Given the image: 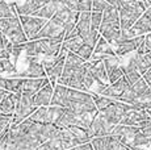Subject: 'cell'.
<instances>
[{
	"label": "cell",
	"mask_w": 151,
	"mask_h": 150,
	"mask_svg": "<svg viewBox=\"0 0 151 150\" xmlns=\"http://www.w3.org/2000/svg\"><path fill=\"white\" fill-rule=\"evenodd\" d=\"M60 4H62V3H60L59 0H51V1L46 3V4L40 8L38 11H36L32 16L42 17V19H51V17L57 13V11L59 9Z\"/></svg>",
	"instance_id": "16"
},
{
	"label": "cell",
	"mask_w": 151,
	"mask_h": 150,
	"mask_svg": "<svg viewBox=\"0 0 151 150\" xmlns=\"http://www.w3.org/2000/svg\"><path fill=\"white\" fill-rule=\"evenodd\" d=\"M22 50H25V44H13L9 53V61L14 66L17 65V61H19V57Z\"/></svg>",
	"instance_id": "30"
},
{
	"label": "cell",
	"mask_w": 151,
	"mask_h": 150,
	"mask_svg": "<svg viewBox=\"0 0 151 150\" xmlns=\"http://www.w3.org/2000/svg\"><path fill=\"white\" fill-rule=\"evenodd\" d=\"M114 126L116 125H113L112 123H109V121L101 115V112H97V115L95 116V119L92 120L91 126H89V129H88V134H89V137H91V140L95 137L109 136L112 133Z\"/></svg>",
	"instance_id": "7"
},
{
	"label": "cell",
	"mask_w": 151,
	"mask_h": 150,
	"mask_svg": "<svg viewBox=\"0 0 151 150\" xmlns=\"http://www.w3.org/2000/svg\"><path fill=\"white\" fill-rule=\"evenodd\" d=\"M14 78H45L46 75V70L45 66L40 62H29V65L25 67L24 71H20V73H14Z\"/></svg>",
	"instance_id": "11"
},
{
	"label": "cell",
	"mask_w": 151,
	"mask_h": 150,
	"mask_svg": "<svg viewBox=\"0 0 151 150\" xmlns=\"http://www.w3.org/2000/svg\"><path fill=\"white\" fill-rule=\"evenodd\" d=\"M53 94H54V88H53V86H51V83H47L46 86H43L41 90L34 95V104H36V107L50 105Z\"/></svg>",
	"instance_id": "15"
},
{
	"label": "cell",
	"mask_w": 151,
	"mask_h": 150,
	"mask_svg": "<svg viewBox=\"0 0 151 150\" xmlns=\"http://www.w3.org/2000/svg\"><path fill=\"white\" fill-rule=\"evenodd\" d=\"M41 42L42 54L49 57H55L60 51L65 38H37Z\"/></svg>",
	"instance_id": "12"
},
{
	"label": "cell",
	"mask_w": 151,
	"mask_h": 150,
	"mask_svg": "<svg viewBox=\"0 0 151 150\" xmlns=\"http://www.w3.org/2000/svg\"><path fill=\"white\" fill-rule=\"evenodd\" d=\"M0 32L11 40L13 44H27L28 37L22 29L19 16L0 17Z\"/></svg>",
	"instance_id": "2"
},
{
	"label": "cell",
	"mask_w": 151,
	"mask_h": 150,
	"mask_svg": "<svg viewBox=\"0 0 151 150\" xmlns=\"http://www.w3.org/2000/svg\"><path fill=\"white\" fill-rule=\"evenodd\" d=\"M132 145L138 146V148H142V149H146L147 146L150 145V138L147 137L142 131H139L138 133L134 136V138H133Z\"/></svg>",
	"instance_id": "28"
},
{
	"label": "cell",
	"mask_w": 151,
	"mask_h": 150,
	"mask_svg": "<svg viewBox=\"0 0 151 150\" xmlns=\"http://www.w3.org/2000/svg\"><path fill=\"white\" fill-rule=\"evenodd\" d=\"M109 5L110 4H109L108 0H93V3H92V11H96V12H104Z\"/></svg>",
	"instance_id": "33"
},
{
	"label": "cell",
	"mask_w": 151,
	"mask_h": 150,
	"mask_svg": "<svg viewBox=\"0 0 151 150\" xmlns=\"http://www.w3.org/2000/svg\"><path fill=\"white\" fill-rule=\"evenodd\" d=\"M29 117H30L34 123H53L50 111H49V108H46V107H37V109Z\"/></svg>",
	"instance_id": "21"
},
{
	"label": "cell",
	"mask_w": 151,
	"mask_h": 150,
	"mask_svg": "<svg viewBox=\"0 0 151 150\" xmlns=\"http://www.w3.org/2000/svg\"><path fill=\"white\" fill-rule=\"evenodd\" d=\"M66 108H70L78 115L87 112H97V107L93 99V94H88L86 91H78L68 88L67 97L65 103Z\"/></svg>",
	"instance_id": "1"
},
{
	"label": "cell",
	"mask_w": 151,
	"mask_h": 150,
	"mask_svg": "<svg viewBox=\"0 0 151 150\" xmlns=\"http://www.w3.org/2000/svg\"><path fill=\"white\" fill-rule=\"evenodd\" d=\"M17 102L14 97V92H7L4 97H3L1 103H0V113H7V115H14L16 112Z\"/></svg>",
	"instance_id": "18"
},
{
	"label": "cell",
	"mask_w": 151,
	"mask_h": 150,
	"mask_svg": "<svg viewBox=\"0 0 151 150\" xmlns=\"http://www.w3.org/2000/svg\"><path fill=\"white\" fill-rule=\"evenodd\" d=\"M142 78H143V79L146 80V83L149 84V87L151 88V69H149V70H147L146 73L142 75Z\"/></svg>",
	"instance_id": "38"
},
{
	"label": "cell",
	"mask_w": 151,
	"mask_h": 150,
	"mask_svg": "<svg viewBox=\"0 0 151 150\" xmlns=\"http://www.w3.org/2000/svg\"><path fill=\"white\" fill-rule=\"evenodd\" d=\"M84 44L83 42V38L80 36H76V37H72V38H67L63 41V48L67 49L68 51H72V53H78L79 49L82 48V45Z\"/></svg>",
	"instance_id": "22"
},
{
	"label": "cell",
	"mask_w": 151,
	"mask_h": 150,
	"mask_svg": "<svg viewBox=\"0 0 151 150\" xmlns=\"http://www.w3.org/2000/svg\"><path fill=\"white\" fill-rule=\"evenodd\" d=\"M104 16H103V22L100 25V29L99 32L103 33L104 30L106 29H121V25H120V12H118V8L113 7L112 4L104 11Z\"/></svg>",
	"instance_id": "8"
},
{
	"label": "cell",
	"mask_w": 151,
	"mask_h": 150,
	"mask_svg": "<svg viewBox=\"0 0 151 150\" xmlns=\"http://www.w3.org/2000/svg\"><path fill=\"white\" fill-rule=\"evenodd\" d=\"M65 34H66L65 24H63L60 20H58L57 17H51L33 40H37V38H65Z\"/></svg>",
	"instance_id": "5"
},
{
	"label": "cell",
	"mask_w": 151,
	"mask_h": 150,
	"mask_svg": "<svg viewBox=\"0 0 151 150\" xmlns=\"http://www.w3.org/2000/svg\"><path fill=\"white\" fill-rule=\"evenodd\" d=\"M4 36V34H3ZM3 58H9V53L5 50V46H4V42H3V37L0 40V59Z\"/></svg>",
	"instance_id": "36"
},
{
	"label": "cell",
	"mask_w": 151,
	"mask_h": 150,
	"mask_svg": "<svg viewBox=\"0 0 151 150\" xmlns=\"http://www.w3.org/2000/svg\"><path fill=\"white\" fill-rule=\"evenodd\" d=\"M132 90L134 91L135 95H137V100H138L139 97H142L143 95H146L147 92L151 90V88L149 87V84L146 83V80H145L143 78H141L137 83H134V84L132 86Z\"/></svg>",
	"instance_id": "26"
},
{
	"label": "cell",
	"mask_w": 151,
	"mask_h": 150,
	"mask_svg": "<svg viewBox=\"0 0 151 150\" xmlns=\"http://www.w3.org/2000/svg\"><path fill=\"white\" fill-rule=\"evenodd\" d=\"M145 36H146V34H143V36H137L132 40H126V41L120 42L117 46H114L116 54H117L118 57H121V56H126V54H130V53H133V51H135L139 48V45L145 41Z\"/></svg>",
	"instance_id": "10"
},
{
	"label": "cell",
	"mask_w": 151,
	"mask_h": 150,
	"mask_svg": "<svg viewBox=\"0 0 151 150\" xmlns=\"http://www.w3.org/2000/svg\"><path fill=\"white\" fill-rule=\"evenodd\" d=\"M14 5L16 4H8L4 0H0V17H16L19 13Z\"/></svg>",
	"instance_id": "25"
},
{
	"label": "cell",
	"mask_w": 151,
	"mask_h": 150,
	"mask_svg": "<svg viewBox=\"0 0 151 150\" xmlns=\"http://www.w3.org/2000/svg\"><path fill=\"white\" fill-rule=\"evenodd\" d=\"M60 3H62L63 5H66L67 8L72 11H78V3H79V0H59ZM79 12V11H78Z\"/></svg>",
	"instance_id": "35"
},
{
	"label": "cell",
	"mask_w": 151,
	"mask_h": 150,
	"mask_svg": "<svg viewBox=\"0 0 151 150\" xmlns=\"http://www.w3.org/2000/svg\"><path fill=\"white\" fill-rule=\"evenodd\" d=\"M146 12H147V13H149V16L151 17V8H149V9H146Z\"/></svg>",
	"instance_id": "41"
},
{
	"label": "cell",
	"mask_w": 151,
	"mask_h": 150,
	"mask_svg": "<svg viewBox=\"0 0 151 150\" xmlns=\"http://www.w3.org/2000/svg\"><path fill=\"white\" fill-rule=\"evenodd\" d=\"M93 99H95V103H96L97 111H104L106 107L113 104L116 100V99H113V97L105 96V95H100V94H93Z\"/></svg>",
	"instance_id": "24"
},
{
	"label": "cell",
	"mask_w": 151,
	"mask_h": 150,
	"mask_svg": "<svg viewBox=\"0 0 151 150\" xmlns=\"http://www.w3.org/2000/svg\"><path fill=\"white\" fill-rule=\"evenodd\" d=\"M55 138H58V140L60 141V144H62L65 150H71V149L80 145L79 141H78L76 137L74 136V133L70 131V128H58Z\"/></svg>",
	"instance_id": "13"
},
{
	"label": "cell",
	"mask_w": 151,
	"mask_h": 150,
	"mask_svg": "<svg viewBox=\"0 0 151 150\" xmlns=\"http://www.w3.org/2000/svg\"><path fill=\"white\" fill-rule=\"evenodd\" d=\"M145 46H146L147 51H151V32L147 33L146 37H145Z\"/></svg>",
	"instance_id": "37"
},
{
	"label": "cell",
	"mask_w": 151,
	"mask_h": 150,
	"mask_svg": "<svg viewBox=\"0 0 151 150\" xmlns=\"http://www.w3.org/2000/svg\"><path fill=\"white\" fill-rule=\"evenodd\" d=\"M37 109L36 104H34V96H27V95H22L21 100L16 107V112H14V116L12 120V125L11 126H16L19 124H21L25 119H28L32 113Z\"/></svg>",
	"instance_id": "4"
},
{
	"label": "cell",
	"mask_w": 151,
	"mask_h": 150,
	"mask_svg": "<svg viewBox=\"0 0 151 150\" xmlns=\"http://www.w3.org/2000/svg\"><path fill=\"white\" fill-rule=\"evenodd\" d=\"M22 83H24V78H11V79H7L5 90L9 92H21Z\"/></svg>",
	"instance_id": "27"
},
{
	"label": "cell",
	"mask_w": 151,
	"mask_h": 150,
	"mask_svg": "<svg viewBox=\"0 0 151 150\" xmlns=\"http://www.w3.org/2000/svg\"><path fill=\"white\" fill-rule=\"evenodd\" d=\"M7 90H4V88H0V103H1V100H3V97L7 95Z\"/></svg>",
	"instance_id": "40"
},
{
	"label": "cell",
	"mask_w": 151,
	"mask_h": 150,
	"mask_svg": "<svg viewBox=\"0 0 151 150\" xmlns=\"http://www.w3.org/2000/svg\"><path fill=\"white\" fill-rule=\"evenodd\" d=\"M75 117H76V113H75L72 109L66 108L65 112H63V113L60 115L53 124L57 126V128H68V126L74 125Z\"/></svg>",
	"instance_id": "19"
},
{
	"label": "cell",
	"mask_w": 151,
	"mask_h": 150,
	"mask_svg": "<svg viewBox=\"0 0 151 150\" xmlns=\"http://www.w3.org/2000/svg\"><path fill=\"white\" fill-rule=\"evenodd\" d=\"M88 69L91 71V74L93 75L95 80H97L101 84H110L109 76L106 73L104 61H96V62H88Z\"/></svg>",
	"instance_id": "14"
},
{
	"label": "cell",
	"mask_w": 151,
	"mask_h": 150,
	"mask_svg": "<svg viewBox=\"0 0 151 150\" xmlns=\"http://www.w3.org/2000/svg\"><path fill=\"white\" fill-rule=\"evenodd\" d=\"M145 150H149V149H145Z\"/></svg>",
	"instance_id": "43"
},
{
	"label": "cell",
	"mask_w": 151,
	"mask_h": 150,
	"mask_svg": "<svg viewBox=\"0 0 151 150\" xmlns=\"http://www.w3.org/2000/svg\"><path fill=\"white\" fill-rule=\"evenodd\" d=\"M93 49L95 48H92V46H89V45H87V44H83L82 45V48L79 49V51H78V56L80 57L82 59H84L87 62L89 58L92 57V53H93Z\"/></svg>",
	"instance_id": "31"
},
{
	"label": "cell",
	"mask_w": 151,
	"mask_h": 150,
	"mask_svg": "<svg viewBox=\"0 0 151 150\" xmlns=\"http://www.w3.org/2000/svg\"><path fill=\"white\" fill-rule=\"evenodd\" d=\"M0 71H3V65H1V59H0Z\"/></svg>",
	"instance_id": "42"
},
{
	"label": "cell",
	"mask_w": 151,
	"mask_h": 150,
	"mask_svg": "<svg viewBox=\"0 0 151 150\" xmlns=\"http://www.w3.org/2000/svg\"><path fill=\"white\" fill-rule=\"evenodd\" d=\"M83 38V42L89 46H92V48H95L99 41V38H100V32L97 29H93V28H91L87 33H84L80 36Z\"/></svg>",
	"instance_id": "23"
},
{
	"label": "cell",
	"mask_w": 151,
	"mask_h": 150,
	"mask_svg": "<svg viewBox=\"0 0 151 150\" xmlns=\"http://www.w3.org/2000/svg\"><path fill=\"white\" fill-rule=\"evenodd\" d=\"M5 87H7V79L0 76V88H4L5 90Z\"/></svg>",
	"instance_id": "39"
},
{
	"label": "cell",
	"mask_w": 151,
	"mask_h": 150,
	"mask_svg": "<svg viewBox=\"0 0 151 150\" xmlns=\"http://www.w3.org/2000/svg\"><path fill=\"white\" fill-rule=\"evenodd\" d=\"M93 0H79L78 3V11L79 12H91Z\"/></svg>",
	"instance_id": "34"
},
{
	"label": "cell",
	"mask_w": 151,
	"mask_h": 150,
	"mask_svg": "<svg viewBox=\"0 0 151 150\" xmlns=\"http://www.w3.org/2000/svg\"><path fill=\"white\" fill-rule=\"evenodd\" d=\"M19 19L21 21L22 29H24L25 34H27V37L29 40H33L40 33V30L45 27L46 22H47L42 17H37V16H32V15H20Z\"/></svg>",
	"instance_id": "6"
},
{
	"label": "cell",
	"mask_w": 151,
	"mask_h": 150,
	"mask_svg": "<svg viewBox=\"0 0 151 150\" xmlns=\"http://www.w3.org/2000/svg\"><path fill=\"white\" fill-rule=\"evenodd\" d=\"M27 132L40 144H43L46 141L53 140L58 132V128L53 123H34L33 121V124L29 126Z\"/></svg>",
	"instance_id": "3"
},
{
	"label": "cell",
	"mask_w": 151,
	"mask_h": 150,
	"mask_svg": "<svg viewBox=\"0 0 151 150\" xmlns=\"http://www.w3.org/2000/svg\"><path fill=\"white\" fill-rule=\"evenodd\" d=\"M38 150H65L62 146V144H60V141L58 140V138H53V140L50 141H46V142H43L40 145Z\"/></svg>",
	"instance_id": "29"
},
{
	"label": "cell",
	"mask_w": 151,
	"mask_h": 150,
	"mask_svg": "<svg viewBox=\"0 0 151 150\" xmlns=\"http://www.w3.org/2000/svg\"><path fill=\"white\" fill-rule=\"evenodd\" d=\"M58 57H59V61L54 66H51L50 69H46V74H47V78L50 79V82H54L58 78H60V75L63 73V69H65L66 57H62V56H58Z\"/></svg>",
	"instance_id": "20"
},
{
	"label": "cell",
	"mask_w": 151,
	"mask_h": 150,
	"mask_svg": "<svg viewBox=\"0 0 151 150\" xmlns=\"http://www.w3.org/2000/svg\"><path fill=\"white\" fill-rule=\"evenodd\" d=\"M67 91H68L67 86L60 84V83H57V84H55V87H54V94H53V97H51L50 105L65 107L66 97H67ZM65 108H66V107H65Z\"/></svg>",
	"instance_id": "17"
},
{
	"label": "cell",
	"mask_w": 151,
	"mask_h": 150,
	"mask_svg": "<svg viewBox=\"0 0 151 150\" xmlns=\"http://www.w3.org/2000/svg\"><path fill=\"white\" fill-rule=\"evenodd\" d=\"M103 12H96V11H92L91 12V25L93 29H100V25L103 22Z\"/></svg>",
	"instance_id": "32"
},
{
	"label": "cell",
	"mask_w": 151,
	"mask_h": 150,
	"mask_svg": "<svg viewBox=\"0 0 151 150\" xmlns=\"http://www.w3.org/2000/svg\"><path fill=\"white\" fill-rule=\"evenodd\" d=\"M47 83H50V79H49V78H37V79L28 78V79H24L21 94L27 95V96H34V95L41 90L43 86L47 84Z\"/></svg>",
	"instance_id": "9"
}]
</instances>
